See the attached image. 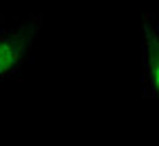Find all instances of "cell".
Here are the masks:
<instances>
[{"label":"cell","instance_id":"1","mask_svg":"<svg viewBox=\"0 0 159 146\" xmlns=\"http://www.w3.org/2000/svg\"><path fill=\"white\" fill-rule=\"evenodd\" d=\"M43 28V15H32L26 22L0 32V82L13 77L26 65Z\"/></svg>","mask_w":159,"mask_h":146},{"label":"cell","instance_id":"2","mask_svg":"<svg viewBox=\"0 0 159 146\" xmlns=\"http://www.w3.org/2000/svg\"><path fill=\"white\" fill-rule=\"evenodd\" d=\"M144 34V77L148 86V97L155 99L159 86V41H157V22L153 13H146L142 20Z\"/></svg>","mask_w":159,"mask_h":146}]
</instances>
